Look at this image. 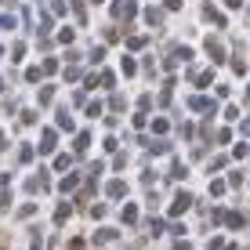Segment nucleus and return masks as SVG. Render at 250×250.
I'll return each mask as SVG.
<instances>
[{"label": "nucleus", "instance_id": "f257e3e1", "mask_svg": "<svg viewBox=\"0 0 250 250\" xmlns=\"http://www.w3.org/2000/svg\"><path fill=\"white\" fill-rule=\"evenodd\" d=\"M188 203H192V196H188V192H185V196H178V200L170 203V214H182V210H188Z\"/></svg>", "mask_w": 250, "mask_h": 250}, {"label": "nucleus", "instance_id": "39448f33", "mask_svg": "<svg viewBox=\"0 0 250 250\" xmlns=\"http://www.w3.org/2000/svg\"><path fill=\"white\" fill-rule=\"evenodd\" d=\"M124 221H138V210H134V207H124Z\"/></svg>", "mask_w": 250, "mask_h": 250}, {"label": "nucleus", "instance_id": "7ed1b4c3", "mask_svg": "<svg viewBox=\"0 0 250 250\" xmlns=\"http://www.w3.org/2000/svg\"><path fill=\"white\" fill-rule=\"evenodd\" d=\"M124 192H127L124 182H113V185H109V196H124Z\"/></svg>", "mask_w": 250, "mask_h": 250}, {"label": "nucleus", "instance_id": "f03ea898", "mask_svg": "<svg viewBox=\"0 0 250 250\" xmlns=\"http://www.w3.org/2000/svg\"><path fill=\"white\" fill-rule=\"evenodd\" d=\"M40 149H44V152L55 149V131H47V134H44V145H40Z\"/></svg>", "mask_w": 250, "mask_h": 250}, {"label": "nucleus", "instance_id": "20e7f679", "mask_svg": "<svg viewBox=\"0 0 250 250\" xmlns=\"http://www.w3.org/2000/svg\"><path fill=\"white\" fill-rule=\"evenodd\" d=\"M65 218H69V203H62V207H58V214H55V221H58V225H62Z\"/></svg>", "mask_w": 250, "mask_h": 250}]
</instances>
